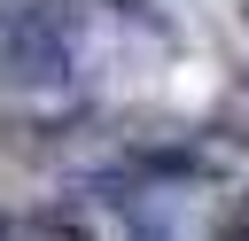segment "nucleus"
Returning a JSON list of instances; mask_svg holds the SVG:
<instances>
[{
  "label": "nucleus",
  "mask_w": 249,
  "mask_h": 241,
  "mask_svg": "<svg viewBox=\"0 0 249 241\" xmlns=\"http://www.w3.org/2000/svg\"><path fill=\"white\" fill-rule=\"evenodd\" d=\"M0 62H8V86H31V93H54V86H70V39H62V23L54 16H16V31H8V47H0Z\"/></svg>",
  "instance_id": "f257e3e1"
},
{
  "label": "nucleus",
  "mask_w": 249,
  "mask_h": 241,
  "mask_svg": "<svg viewBox=\"0 0 249 241\" xmlns=\"http://www.w3.org/2000/svg\"><path fill=\"white\" fill-rule=\"evenodd\" d=\"M0 233H8V241H86V225H78L70 210H23V218H8Z\"/></svg>",
  "instance_id": "f03ea898"
},
{
  "label": "nucleus",
  "mask_w": 249,
  "mask_h": 241,
  "mask_svg": "<svg viewBox=\"0 0 249 241\" xmlns=\"http://www.w3.org/2000/svg\"><path fill=\"white\" fill-rule=\"evenodd\" d=\"M218 241H249V225H226V233H218Z\"/></svg>",
  "instance_id": "7ed1b4c3"
}]
</instances>
